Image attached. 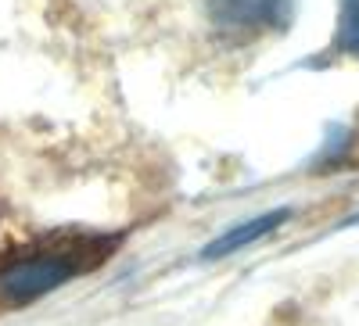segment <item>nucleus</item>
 Segmentation results:
<instances>
[{
  "mask_svg": "<svg viewBox=\"0 0 359 326\" xmlns=\"http://www.w3.org/2000/svg\"><path fill=\"white\" fill-rule=\"evenodd\" d=\"M79 273V262L72 255H33V258H18L0 273V298L8 305H29L47 298L50 290L69 283Z\"/></svg>",
  "mask_w": 359,
  "mask_h": 326,
  "instance_id": "f257e3e1",
  "label": "nucleus"
},
{
  "mask_svg": "<svg viewBox=\"0 0 359 326\" xmlns=\"http://www.w3.org/2000/svg\"><path fill=\"white\" fill-rule=\"evenodd\" d=\"M208 18L230 33L280 29L291 18V0H208Z\"/></svg>",
  "mask_w": 359,
  "mask_h": 326,
  "instance_id": "f03ea898",
  "label": "nucleus"
},
{
  "mask_svg": "<svg viewBox=\"0 0 359 326\" xmlns=\"http://www.w3.org/2000/svg\"><path fill=\"white\" fill-rule=\"evenodd\" d=\"M287 219H291L287 208H273V212H262V215H255V219H248V222H241V226H233V229H226L223 236H216L212 244L201 248V262H216V258H226V255H233V251H241V248L262 241V236H269L277 226H284Z\"/></svg>",
  "mask_w": 359,
  "mask_h": 326,
  "instance_id": "7ed1b4c3",
  "label": "nucleus"
},
{
  "mask_svg": "<svg viewBox=\"0 0 359 326\" xmlns=\"http://www.w3.org/2000/svg\"><path fill=\"white\" fill-rule=\"evenodd\" d=\"M338 50L359 57V0H341L338 11Z\"/></svg>",
  "mask_w": 359,
  "mask_h": 326,
  "instance_id": "20e7f679",
  "label": "nucleus"
}]
</instances>
